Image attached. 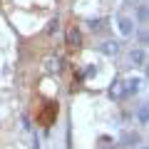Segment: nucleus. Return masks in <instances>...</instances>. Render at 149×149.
Instances as JSON below:
<instances>
[{"mask_svg": "<svg viewBox=\"0 0 149 149\" xmlns=\"http://www.w3.org/2000/svg\"><path fill=\"white\" fill-rule=\"evenodd\" d=\"M60 114V104L55 100H37V104L32 107V117H35V124H40L42 129L52 127L55 119Z\"/></svg>", "mask_w": 149, "mask_h": 149, "instance_id": "obj_1", "label": "nucleus"}]
</instances>
